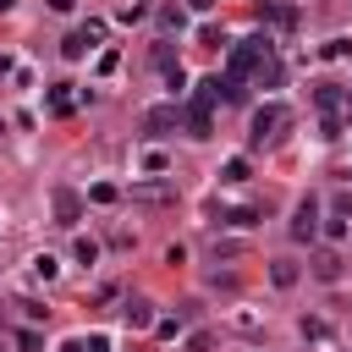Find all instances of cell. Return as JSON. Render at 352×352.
Listing matches in <instances>:
<instances>
[{
  "instance_id": "1",
  "label": "cell",
  "mask_w": 352,
  "mask_h": 352,
  "mask_svg": "<svg viewBox=\"0 0 352 352\" xmlns=\"http://www.w3.org/2000/svg\"><path fill=\"white\" fill-rule=\"evenodd\" d=\"M286 121H292L286 104H258V110H253V143H275Z\"/></svg>"
},
{
  "instance_id": "2",
  "label": "cell",
  "mask_w": 352,
  "mask_h": 352,
  "mask_svg": "<svg viewBox=\"0 0 352 352\" xmlns=\"http://www.w3.org/2000/svg\"><path fill=\"white\" fill-rule=\"evenodd\" d=\"M182 126H187V138H214V110L209 104H182Z\"/></svg>"
},
{
  "instance_id": "3",
  "label": "cell",
  "mask_w": 352,
  "mask_h": 352,
  "mask_svg": "<svg viewBox=\"0 0 352 352\" xmlns=\"http://www.w3.org/2000/svg\"><path fill=\"white\" fill-rule=\"evenodd\" d=\"M314 236H319V204L302 198L297 214H292V242H314Z\"/></svg>"
},
{
  "instance_id": "4",
  "label": "cell",
  "mask_w": 352,
  "mask_h": 352,
  "mask_svg": "<svg viewBox=\"0 0 352 352\" xmlns=\"http://www.w3.org/2000/svg\"><path fill=\"white\" fill-rule=\"evenodd\" d=\"M170 126H182V104L170 99V104H154V110H143V132H170Z\"/></svg>"
},
{
  "instance_id": "5",
  "label": "cell",
  "mask_w": 352,
  "mask_h": 352,
  "mask_svg": "<svg viewBox=\"0 0 352 352\" xmlns=\"http://www.w3.org/2000/svg\"><path fill=\"white\" fill-rule=\"evenodd\" d=\"M99 33H104L99 22H88V28H77V33H66V44H60V55H66V60H82V55L94 50V38H99Z\"/></svg>"
},
{
  "instance_id": "6",
  "label": "cell",
  "mask_w": 352,
  "mask_h": 352,
  "mask_svg": "<svg viewBox=\"0 0 352 352\" xmlns=\"http://www.w3.org/2000/svg\"><path fill=\"white\" fill-rule=\"evenodd\" d=\"M77 220H82V198H77L72 187H55V226H66V231H72Z\"/></svg>"
},
{
  "instance_id": "7",
  "label": "cell",
  "mask_w": 352,
  "mask_h": 352,
  "mask_svg": "<svg viewBox=\"0 0 352 352\" xmlns=\"http://www.w3.org/2000/svg\"><path fill=\"white\" fill-rule=\"evenodd\" d=\"M121 319H126L132 330H148V324H154V302H143V297H132V302L121 308Z\"/></svg>"
},
{
  "instance_id": "8",
  "label": "cell",
  "mask_w": 352,
  "mask_h": 352,
  "mask_svg": "<svg viewBox=\"0 0 352 352\" xmlns=\"http://www.w3.org/2000/svg\"><path fill=\"white\" fill-rule=\"evenodd\" d=\"M72 110H77L72 82H55V88H50V116H72Z\"/></svg>"
},
{
  "instance_id": "9",
  "label": "cell",
  "mask_w": 352,
  "mask_h": 352,
  "mask_svg": "<svg viewBox=\"0 0 352 352\" xmlns=\"http://www.w3.org/2000/svg\"><path fill=\"white\" fill-rule=\"evenodd\" d=\"M314 275H319V280H336V275H341V253H336V248L314 253Z\"/></svg>"
},
{
  "instance_id": "10",
  "label": "cell",
  "mask_w": 352,
  "mask_h": 352,
  "mask_svg": "<svg viewBox=\"0 0 352 352\" xmlns=\"http://www.w3.org/2000/svg\"><path fill=\"white\" fill-rule=\"evenodd\" d=\"M192 99H198V104H209V110H214V104H220V99H226V82H220V77H204V82H198V94H192Z\"/></svg>"
},
{
  "instance_id": "11",
  "label": "cell",
  "mask_w": 352,
  "mask_h": 352,
  "mask_svg": "<svg viewBox=\"0 0 352 352\" xmlns=\"http://www.w3.org/2000/svg\"><path fill=\"white\" fill-rule=\"evenodd\" d=\"M132 198H138V204H176L170 187H132Z\"/></svg>"
},
{
  "instance_id": "12",
  "label": "cell",
  "mask_w": 352,
  "mask_h": 352,
  "mask_svg": "<svg viewBox=\"0 0 352 352\" xmlns=\"http://www.w3.org/2000/svg\"><path fill=\"white\" fill-rule=\"evenodd\" d=\"M270 280H275V286H297V264H292V258H275V264H270Z\"/></svg>"
},
{
  "instance_id": "13",
  "label": "cell",
  "mask_w": 352,
  "mask_h": 352,
  "mask_svg": "<svg viewBox=\"0 0 352 352\" xmlns=\"http://www.w3.org/2000/svg\"><path fill=\"white\" fill-rule=\"evenodd\" d=\"M220 182H231V187H236V182H248V160H242V154H236V160H226V165H220Z\"/></svg>"
},
{
  "instance_id": "14",
  "label": "cell",
  "mask_w": 352,
  "mask_h": 352,
  "mask_svg": "<svg viewBox=\"0 0 352 352\" xmlns=\"http://www.w3.org/2000/svg\"><path fill=\"white\" fill-rule=\"evenodd\" d=\"M33 275H38V280H55V275H60V258H55V253H38V258H33Z\"/></svg>"
},
{
  "instance_id": "15",
  "label": "cell",
  "mask_w": 352,
  "mask_h": 352,
  "mask_svg": "<svg viewBox=\"0 0 352 352\" xmlns=\"http://www.w3.org/2000/svg\"><path fill=\"white\" fill-rule=\"evenodd\" d=\"M314 104H319V110H336V104H341L336 82H319V88H314Z\"/></svg>"
},
{
  "instance_id": "16",
  "label": "cell",
  "mask_w": 352,
  "mask_h": 352,
  "mask_svg": "<svg viewBox=\"0 0 352 352\" xmlns=\"http://www.w3.org/2000/svg\"><path fill=\"white\" fill-rule=\"evenodd\" d=\"M160 22H165L170 33H182V28H187V11H182V6H165V11H160Z\"/></svg>"
},
{
  "instance_id": "17",
  "label": "cell",
  "mask_w": 352,
  "mask_h": 352,
  "mask_svg": "<svg viewBox=\"0 0 352 352\" xmlns=\"http://www.w3.org/2000/svg\"><path fill=\"white\" fill-rule=\"evenodd\" d=\"M88 198H94V204H116L121 192H116V182H94V187H88Z\"/></svg>"
},
{
  "instance_id": "18",
  "label": "cell",
  "mask_w": 352,
  "mask_h": 352,
  "mask_svg": "<svg viewBox=\"0 0 352 352\" xmlns=\"http://www.w3.org/2000/svg\"><path fill=\"white\" fill-rule=\"evenodd\" d=\"M220 220H226V226H253V220H258V209H248V204H242V209H226Z\"/></svg>"
},
{
  "instance_id": "19",
  "label": "cell",
  "mask_w": 352,
  "mask_h": 352,
  "mask_svg": "<svg viewBox=\"0 0 352 352\" xmlns=\"http://www.w3.org/2000/svg\"><path fill=\"white\" fill-rule=\"evenodd\" d=\"M346 55H352V38H330L324 44V60H346Z\"/></svg>"
},
{
  "instance_id": "20",
  "label": "cell",
  "mask_w": 352,
  "mask_h": 352,
  "mask_svg": "<svg viewBox=\"0 0 352 352\" xmlns=\"http://www.w3.org/2000/svg\"><path fill=\"white\" fill-rule=\"evenodd\" d=\"M72 253H77L82 264H94V258H99V242H94V236H77V248H72Z\"/></svg>"
},
{
  "instance_id": "21",
  "label": "cell",
  "mask_w": 352,
  "mask_h": 352,
  "mask_svg": "<svg viewBox=\"0 0 352 352\" xmlns=\"http://www.w3.org/2000/svg\"><path fill=\"white\" fill-rule=\"evenodd\" d=\"M165 82H170V94L182 99V88H187V72H182V66H165Z\"/></svg>"
},
{
  "instance_id": "22",
  "label": "cell",
  "mask_w": 352,
  "mask_h": 352,
  "mask_svg": "<svg viewBox=\"0 0 352 352\" xmlns=\"http://www.w3.org/2000/svg\"><path fill=\"white\" fill-rule=\"evenodd\" d=\"M154 330H160V341H176V336H182V319H160Z\"/></svg>"
},
{
  "instance_id": "23",
  "label": "cell",
  "mask_w": 352,
  "mask_h": 352,
  "mask_svg": "<svg viewBox=\"0 0 352 352\" xmlns=\"http://www.w3.org/2000/svg\"><path fill=\"white\" fill-rule=\"evenodd\" d=\"M116 66H121V55H116V50H104V55H99V77H110Z\"/></svg>"
},
{
  "instance_id": "24",
  "label": "cell",
  "mask_w": 352,
  "mask_h": 352,
  "mask_svg": "<svg viewBox=\"0 0 352 352\" xmlns=\"http://www.w3.org/2000/svg\"><path fill=\"white\" fill-rule=\"evenodd\" d=\"M302 336H314V341H324L330 330H324V319H302Z\"/></svg>"
},
{
  "instance_id": "25",
  "label": "cell",
  "mask_w": 352,
  "mask_h": 352,
  "mask_svg": "<svg viewBox=\"0 0 352 352\" xmlns=\"http://www.w3.org/2000/svg\"><path fill=\"white\" fill-rule=\"evenodd\" d=\"M187 352H209V336H204V330H192V336H187Z\"/></svg>"
},
{
  "instance_id": "26",
  "label": "cell",
  "mask_w": 352,
  "mask_h": 352,
  "mask_svg": "<svg viewBox=\"0 0 352 352\" xmlns=\"http://www.w3.org/2000/svg\"><path fill=\"white\" fill-rule=\"evenodd\" d=\"M88 352H110V336H88Z\"/></svg>"
},
{
  "instance_id": "27",
  "label": "cell",
  "mask_w": 352,
  "mask_h": 352,
  "mask_svg": "<svg viewBox=\"0 0 352 352\" xmlns=\"http://www.w3.org/2000/svg\"><path fill=\"white\" fill-rule=\"evenodd\" d=\"M55 352H88V341H60Z\"/></svg>"
},
{
  "instance_id": "28",
  "label": "cell",
  "mask_w": 352,
  "mask_h": 352,
  "mask_svg": "<svg viewBox=\"0 0 352 352\" xmlns=\"http://www.w3.org/2000/svg\"><path fill=\"white\" fill-rule=\"evenodd\" d=\"M72 6H77V0H50V11H72Z\"/></svg>"
},
{
  "instance_id": "29",
  "label": "cell",
  "mask_w": 352,
  "mask_h": 352,
  "mask_svg": "<svg viewBox=\"0 0 352 352\" xmlns=\"http://www.w3.org/2000/svg\"><path fill=\"white\" fill-rule=\"evenodd\" d=\"M187 6H192V11H209V6H214V0H187Z\"/></svg>"
},
{
  "instance_id": "30",
  "label": "cell",
  "mask_w": 352,
  "mask_h": 352,
  "mask_svg": "<svg viewBox=\"0 0 352 352\" xmlns=\"http://www.w3.org/2000/svg\"><path fill=\"white\" fill-rule=\"evenodd\" d=\"M0 11H11V0H0Z\"/></svg>"
}]
</instances>
